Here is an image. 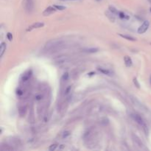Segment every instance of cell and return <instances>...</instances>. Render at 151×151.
I'll return each mask as SVG.
<instances>
[{"label":"cell","instance_id":"cell-25","mask_svg":"<svg viewBox=\"0 0 151 151\" xmlns=\"http://www.w3.org/2000/svg\"><path fill=\"white\" fill-rule=\"evenodd\" d=\"M150 11H151V8H150Z\"/></svg>","mask_w":151,"mask_h":151},{"label":"cell","instance_id":"cell-24","mask_svg":"<svg viewBox=\"0 0 151 151\" xmlns=\"http://www.w3.org/2000/svg\"><path fill=\"white\" fill-rule=\"evenodd\" d=\"M150 84H151V75H150Z\"/></svg>","mask_w":151,"mask_h":151},{"label":"cell","instance_id":"cell-7","mask_svg":"<svg viewBox=\"0 0 151 151\" xmlns=\"http://www.w3.org/2000/svg\"><path fill=\"white\" fill-rule=\"evenodd\" d=\"M124 61H125V65H126L127 67H130L132 66V64H133L131 58L129 56H128V55L124 57Z\"/></svg>","mask_w":151,"mask_h":151},{"label":"cell","instance_id":"cell-8","mask_svg":"<svg viewBox=\"0 0 151 151\" xmlns=\"http://www.w3.org/2000/svg\"><path fill=\"white\" fill-rule=\"evenodd\" d=\"M30 76H31V72L27 71V72H25V73L22 75V77H21V80L24 81V82L27 81V80H28L30 79Z\"/></svg>","mask_w":151,"mask_h":151},{"label":"cell","instance_id":"cell-13","mask_svg":"<svg viewBox=\"0 0 151 151\" xmlns=\"http://www.w3.org/2000/svg\"><path fill=\"white\" fill-rule=\"evenodd\" d=\"M5 51H6V44L3 42L1 44V52H0V57L3 56Z\"/></svg>","mask_w":151,"mask_h":151},{"label":"cell","instance_id":"cell-15","mask_svg":"<svg viewBox=\"0 0 151 151\" xmlns=\"http://www.w3.org/2000/svg\"><path fill=\"white\" fill-rule=\"evenodd\" d=\"M109 10H110V11L112 13H114V14H116V15H119V11L117 10L116 8H114V7H112V6H110L109 7Z\"/></svg>","mask_w":151,"mask_h":151},{"label":"cell","instance_id":"cell-19","mask_svg":"<svg viewBox=\"0 0 151 151\" xmlns=\"http://www.w3.org/2000/svg\"><path fill=\"white\" fill-rule=\"evenodd\" d=\"M54 7L56 8V10H63L66 9V7L61 6V5H54Z\"/></svg>","mask_w":151,"mask_h":151},{"label":"cell","instance_id":"cell-21","mask_svg":"<svg viewBox=\"0 0 151 151\" xmlns=\"http://www.w3.org/2000/svg\"><path fill=\"white\" fill-rule=\"evenodd\" d=\"M7 39L9 40V41H12L13 40V35H12V33L8 32L7 34Z\"/></svg>","mask_w":151,"mask_h":151},{"label":"cell","instance_id":"cell-20","mask_svg":"<svg viewBox=\"0 0 151 151\" xmlns=\"http://www.w3.org/2000/svg\"><path fill=\"white\" fill-rule=\"evenodd\" d=\"M57 145H50V147H49V150H51V151L55 150L56 148H57Z\"/></svg>","mask_w":151,"mask_h":151},{"label":"cell","instance_id":"cell-12","mask_svg":"<svg viewBox=\"0 0 151 151\" xmlns=\"http://www.w3.org/2000/svg\"><path fill=\"white\" fill-rule=\"evenodd\" d=\"M105 15H106V16L109 19V20H110V21H115L114 16V14L112 13L111 11H110V13H109V12H105Z\"/></svg>","mask_w":151,"mask_h":151},{"label":"cell","instance_id":"cell-23","mask_svg":"<svg viewBox=\"0 0 151 151\" xmlns=\"http://www.w3.org/2000/svg\"><path fill=\"white\" fill-rule=\"evenodd\" d=\"M36 98L37 100H40V99H41V95H37V96L36 97Z\"/></svg>","mask_w":151,"mask_h":151},{"label":"cell","instance_id":"cell-17","mask_svg":"<svg viewBox=\"0 0 151 151\" xmlns=\"http://www.w3.org/2000/svg\"><path fill=\"white\" fill-rule=\"evenodd\" d=\"M119 16H120V18H122V19H129V16H128L127 15H125L122 12H120L119 13Z\"/></svg>","mask_w":151,"mask_h":151},{"label":"cell","instance_id":"cell-11","mask_svg":"<svg viewBox=\"0 0 151 151\" xmlns=\"http://www.w3.org/2000/svg\"><path fill=\"white\" fill-rule=\"evenodd\" d=\"M120 36H121L122 38H125V39H127L128 41H135L136 39L135 38H133L130 36H127V35H122V34H120Z\"/></svg>","mask_w":151,"mask_h":151},{"label":"cell","instance_id":"cell-5","mask_svg":"<svg viewBox=\"0 0 151 151\" xmlns=\"http://www.w3.org/2000/svg\"><path fill=\"white\" fill-rule=\"evenodd\" d=\"M44 26V24L43 22H36L34 24H32V25H30V27H28V28L27 29V32H30L32 30L42 27Z\"/></svg>","mask_w":151,"mask_h":151},{"label":"cell","instance_id":"cell-4","mask_svg":"<svg viewBox=\"0 0 151 151\" xmlns=\"http://www.w3.org/2000/svg\"><path fill=\"white\" fill-rule=\"evenodd\" d=\"M149 25H150V23H149L148 21H144V23L142 24L141 26L139 27V29H138V33H139V34H142V33L145 32L147 30L148 27H149Z\"/></svg>","mask_w":151,"mask_h":151},{"label":"cell","instance_id":"cell-3","mask_svg":"<svg viewBox=\"0 0 151 151\" xmlns=\"http://www.w3.org/2000/svg\"><path fill=\"white\" fill-rule=\"evenodd\" d=\"M131 116H132V118L134 120V121H136L140 125V126H141V128L144 129V130L146 133V134H147L148 129H147V125H146L145 122L144 121V120L141 118V116H139V114H132Z\"/></svg>","mask_w":151,"mask_h":151},{"label":"cell","instance_id":"cell-1","mask_svg":"<svg viewBox=\"0 0 151 151\" xmlns=\"http://www.w3.org/2000/svg\"><path fill=\"white\" fill-rule=\"evenodd\" d=\"M64 46V41L61 39H52L46 44L44 49L46 51L55 52Z\"/></svg>","mask_w":151,"mask_h":151},{"label":"cell","instance_id":"cell-16","mask_svg":"<svg viewBox=\"0 0 151 151\" xmlns=\"http://www.w3.org/2000/svg\"><path fill=\"white\" fill-rule=\"evenodd\" d=\"M19 114L21 116L25 115V113H26V108H25V107H21L19 108Z\"/></svg>","mask_w":151,"mask_h":151},{"label":"cell","instance_id":"cell-14","mask_svg":"<svg viewBox=\"0 0 151 151\" xmlns=\"http://www.w3.org/2000/svg\"><path fill=\"white\" fill-rule=\"evenodd\" d=\"M133 141L136 142V145H139V146L140 147H141L142 146H143V144H142L141 142L140 139H139V138H137L136 136H133Z\"/></svg>","mask_w":151,"mask_h":151},{"label":"cell","instance_id":"cell-18","mask_svg":"<svg viewBox=\"0 0 151 151\" xmlns=\"http://www.w3.org/2000/svg\"><path fill=\"white\" fill-rule=\"evenodd\" d=\"M69 74L68 73H65L63 74V75L62 76V78H61V80L62 81H67L69 79Z\"/></svg>","mask_w":151,"mask_h":151},{"label":"cell","instance_id":"cell-22","mask_svg":"<svg viewBox=\"0 0 151 151\" xmlns=\"http://www.w3.org/2000/svg\"><path fill=\"white\" fill-rule=\"evenodd\" d=\"M133 83H134V84H135V86L137 87V88H139V83L137 80V79L136 78H133Z\"/></svg>","mask_w":151,"mask_h":151},{"label":"cell","instance_id":"cell-2","mask_svg":"<svg viewBox=\"0 0 151 151\" xmlns=\"http://www.w3.org/2000/svg\"><path fill=\"white\" fill-rule=\"evenodd\" d=\"M23 7L27 13H31L34 10V0H23Z\"/></svg>","mask_w":151,"mask_h":151},{"label":"cell","instance_id":"cell-9","mask_svg":"<svg viewBox=\"0 0 151 151\" xmlns=\"http://www.w3.org/2000/svg\"><path fill=\"white\" fill-rule=\"evenodd\" d=\"M82 51L83 52H86V53H94L98 51V49H97V48H86V49H82Z\"/></svg>","mask_w":151,"mask_h":151},{"label":"cell","instance_id":"cell-10","mask_svg":"<svg viewBox=\"0 0 151 151\" xmlns=\"http://www.w3.org/2000/svg\"><path fill=\"white\" fill-rule=\"evenodd\" d=\"M98 71H99L101 73L104 74H107V75H110L111 74V72L106 69H104V68H102V67H98L97 68Z\"/></svg>","mask_w":151,"mask_h":151},{"label":"cell","instance_id":"cell-6","mask_svg":"<svg viewBox=\"0 0 151 151\" xmlns=\"http://www.w3.org/2000/svg\"><path fill=\"white\" fill-rule=\"evenodd\" d=\"M56 10V8L53 6V7H47V9L44 11L43 13V15L44 16H49V15H51L53 13H55Z\"/></svg>","mask_w":151,"mask_h":151}]
</instances>
